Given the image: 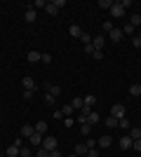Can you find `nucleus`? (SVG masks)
<instances>
[{
	"mask_svg": "<svg viewBox=\"0 0 141 157\" xmlns=\"http://www.w3.org/2000/svg\"><path fill=\"white\" fill-rule=\"evenodd\" d=\"M118 143H120V148H122V150H129V148H132V143H134V141H132V138H129V136H122L120 141H118Z\"/></svg>",
	"mask_w": 141,
	"mask_h": 157,
	"instance_id": "ddd939ff",
	"label": "nucleus"
},
{
	"mask_svg": "<svg viewBox=\"0 0 141 157\" xmlns=\"http://www.w3.org/2000/svg\"><path fill=\"white\" fill-rule=\"evenodd\" d=\"M106 124H108V129H113V127H118V117H113V115H111V117L106 120Z\"/></svg>",
	"mask_w": 141,
	"mask_h": 157,
	"instance_id": "cd10ccee",
	"label": "nucleus"
},
{
	"mask_svg": "<svg viewBox=\"0 0 141 157\" xmlns=\"http://www.w3.org/2000/svg\"><path fill=\"white\" fill-rule=\"evenodd\" d=\"M108 12H111V17H115V19H120V17H125V7H122L120 2H113V7H111Z\"/></svg>",
	"mask_w": 141,
	"mask_h": 157,
	"instance_id": "20e7f679",
	"label": "nucleus"
},
{
	"mask_svg": "<svg viewBox=\"0 0 141 157\" xmlns=\"http://www.w3.org/2000/svg\"><path fill=\"white\" fill-rule=\"evenodd\" d=\"M42 138H45V136L35 131V134H33V136H31V138H28V141H31V145H35V148H40V145H42Z\"/></svg>",
	"mask_w": 141,
	"mask_h": 157,
	"instance_id": "9b49d317",
	"label": "nucleus"
},
{
	"mask_svg": "<svg viewBox=\"0 0 141 157\" xmlns=\"http://www.w3.org/2000/svg\"><path fill=\"white\" fill-rule=\"evenodd\" d=\"M21 85H24V89H26V92H35V89H38V87H35V82H33V78H24L21 80Z\"/></svg>",
	"mask_w": 141,
	"mask_h": 157,
	"instance_id": "423d86ee",
	"label": "nucleus"
},
{
	"mask_svg": "<svg viewBox=\"0 0 141 157\" xmlns=\"http://www.w3.org/2000/svg\"><path fill=\"white\" fill-rule=\"evenodd\" d=\"M61 113H64L66 117H73V105H71V103H68V105H64V108H61Z\"/></svg>",
	"mask_w": 141,
	"mask_h": 157,
	"instance_id": "b1692460",
	"label": "nucleus"
},
{
	"mask_svg": "<svg viewBox=\"0 0 141 157\" xmlns=\"http://www.w3.org/2000/svg\"><path fill=\"white\" fill-rule=\"evenodd\" d=\"M129 24H132V26H141V14L139 12H136V14H132V17H129Z\"/></svg>",
	"mask_w": 141,
	"mask_h": 157,
	"instance_id": "aec40b11",
	"label": "nucleus"
},
{
	"mask_svg": "<svg viewBox=\"0 0 141 157\" xmlns=\"http://www.w3.org/2000/svg\"><path fill=\"white\" fill-rule=\"evenodd\" d=\"M31 155H33L31 148H21V152H19V157H31Z\"/></svg>",
	"mask_w": 141,
	"mask_h": 157,
	"instance_id": "7c9ffc66",
	"label": "nucleus"
},
{
	"mask_svg": "<svg viewBox=\"0 0 141 157\" xmlns=\"http://www.w3.org/2000/svg\"><path fill=\"white\" fill-rule=\"evenodd\" d=\"M0 157H5V155H2V152H0Z\"/></svg>",
	"mask_w": 141,
	"mask_h": 157,
	"instance_id": "8fccbe9b",
	"label": "nucleus"
},
{
	"mask_svg": "<svg viewBox=\"0 0 141 157\" xmlns=\"http://www.w3.org/2000/svg\"><path fill=\"white\" fill-rule=\"evenodd\" d=\"M33 127H35V131H38V134H42V136H45V131H47V122H45V120H38Z\"/></svg>",
	"mask_w": 141,
	"mask_h": 157,
	"instance_id": "dca6fc26",
	"label": "nucleus"
},
{
	"mask_svg": "<svg viewBox=\"0 0 141 157\" xmlns=\"http://www.w3.org/2000/svg\"><path fill=\"white\" fill-rule=\"evenodd\" d=\"M92 56H94L96 61H101V59H104V52H101V49H94V54H92Z\"/></svg>",
	"mask_w": 141,
	"mask_h": 157,
	"instance_id": "f704fd0d",
	"label": "nucleus"
},
{
	"mask_svg": "<svg viewBox=\"0 0 141 157\" xmlns=\"http://www.w3.org/2000/svg\"><path fill=\"white\" fill-rule=\"evenodd\" d=\"M19 152H21V148L12 143V145H10V148L5 150V155H7V157H19Z\"/></svg>",
	"mask_w": 141,
	"mask_h": 157,
	"instance_id": "f8f14e48",
	"label": "nucleus"
},
{
	"mask_svg": "<svg viewBox=\"0 0 141 157\" xmlns=\"http://www.w3.org/2000/svg\"><path fill=\"white\" fill-rule=\"evenodd\" d=\"M129 42H132V47H136V49L141 47V38H139V35H134V38L129 40Z\"/></svg>",
	"mask_w": 141,
	"mask_h": 157,
	"instance_id": "2f4dec72",
	"label": "nucleus"
},
{
	"mask_svg": "<svg viewBox=\"0 0 141 157\" xmlns=\"http://www.w3.org/2000/svg\"><path fill=\"white\" fill-rule=\"evenodd\" d=\"M132 148H134V150H136V152H141V138H136L134 143H132Z\"/></svg>",
	"mask_w": 141,
	"mask_h": 157,
	"instance_id": "c9c22d12",
	"label": "nucleus"
},
{
	"mask_svg": "<svg viewBox=\"0 0 141 157\" xmlns=\"http://www.w3.org/2000/svg\"><path fill=\"white\" fill-rule=\"evenodd\" d=\"M80 40L85 42V45H92V40H94V38H89L87 33H82V35H80Z\"/></svg>",
	"mask_w": 141,
	"mask_h": 157,
	"instance_id": "72a5a7b5",
	"label": "nucleus"
},
{
	"mask_svg": "<svg viewBox=\"0 0 141 157\" xmlns=\"http://www.w3.org/2000/svg\"><path fill=\"white\" fill-rule=\"evenodd\" d=\"M82 103H85V108H89V110H92L94 105H96V96H94V94H87V96L82 98Z\"/></svg>",
	"mask_w": 141,
	"mask_h": 157,
	"instance_id": "6e6552de",
	"label": "nucleus"
},
{
	"mask_svg": "<svg viewBox=\"0 0 141 157\" xmlns=\"http://www.w3.org/2000/svg\"><path fill=\"white\" fill-rule=\"evenodd\" d=\"M111 143H113V138H111V136H101L99 141H96L99 148H111Z\"/></svg>",
	"mask_w": 141,
	"mask_h": 157,
	"instance_id": "4468645a",
	"label": "nucleus"
},
{
	"mask_svg": "<svg viewBox=\"0 0 141 157\" xmlns=\"http://www.w3.org/2000/svg\"><path fill=\"white\" fill-rule=\"evenodd\" d=\"M35 7H47V2H45V0H35V2H33V10H35Z\"/></svg>",
	"mask_w": 141,
	"mask_h": 157,
	"instance_id": "ea45409f",
	"label": "nucleus"
},
{
	"mask_svg": "<svg viewBox=\"0 0 141 157\" xmlns=\"http://www.w3.org/2000/svg\"><path fill=\"white\" fill-rule=\"evenodd\" d=\"M52 5L57 7V10H59V7H64V5H66V0H52Z\"/></svg>",
	"mask_w": 141,
	"mask_h": 157,
	"instance_id": "e433bc0d",
	"label": "nucleus"
},
{
	"mask_svg": "<svg viewBox=\"0 0 141 157\" xmlns=\"http://www.w3.org/2000/svg\"><path fill=\"white\" fill-rule=\"evenodd\" d=\"M33 134H35V127L33 124H24V127H21V136H24V138H31Z\"/></svg>",
	"mask_w": 141,
	"mask_h": 157,
	"instance_id": "1a4fd4ad",
	"label": "nucleus"
},
{
	"mask_svg": "<svg viewBox=\"0 0 141 157\" xmlns=\"http://www.w3.org/2000/svg\"><path fill=\"white\" fill-rule=\"evenodd\" d=\"M111 115L120 120V117H127V110H125V105H122V103H115L113 108H111Z\"/></svg>",
	"mask_w": 141,
	"mask_h": 157,
	"instance_id": "f257e3e1",
	"label": "nucleus"
},
{
	"mask_svg": "<svg viewBox=\"0 0 141 157\" xmlns=\"http://www.w3.org/2000/svg\"><path fill=\"white\" fill-rule=\"evenodd\" d=\"M73 122H75L73 117H66V120H64V127H68V129H71V127H73Z\"/></svg>",
	"mask_w": 141,
	"mask_h": 157,
	"instance_id": "4c0bfd02",
	"label": "nucleus"
},
{
	"mask_svg": "<svg viewBox=\"0 0 141 157\" xmlns=\"http://www.w3.org/2000/svg\"><path fill=\"white\" fill-rule=\"evenodd\" d=\"M85 145H87V150H92V148H96V141H94V138H89Z\"/></svg>",
	"mask_w": 141,
	"mask_h": 157,
	"instance_id": "58836bf2",
	"label": "nucleus"
},
{
	"mask_svg": "<svg viewBox=\"0 0 141 157\" xmlns=\"http://www.w3.org/2000/svg\"><path fill=\"white\" fill-rule=\"evenodd\" d=\"M0 122H2V117H0Z\"/></svg>",
	"mask_w": 141,
	"mask_h": 157,
	"instance_id": "3c124183",
	"label": "nucleus"
},
{
	"mask_svg": "<svg viewBox=\"0 0 141 157\" xmlns=\"http://www.w3.org/2000/svg\"><path fill=\"white\" fill-rule=\"evenodd\" d=\"M122 38H125V33H122V28H113V31L108 33V40H111V42H120Z\"/></svg>",
	"mask_w": 141,
	"mask_h": 157,
	"instance_id": "39448f33",
	"label": "nucleus"
},
{
	"mask_svg": "<svg viewBox=\"0 0 141 157\" xmlns=\"http://www.w3.org/2000/svg\"><path fill=\"white\" fill-rule=\"evenodd\" d=\"M139 38H141V28H139Z\"/></svg>",
	"mask_w": 141,
	"mask_h": 157,
	"instance_id": "de8ad7c7",
	"label": "nucleus"
},
{
	"mask_svg": "<svg viewBox=\"0 0 141 157\" xmlns=\"http://www.w3.org/2000/svg\"><path fill=\"white\" fill-rule=\"evenodd\" d=\"M24 19H26L28 24H33V21L38 19V12H35L33 7H28V10H26V14H24Z\"/></svg>",
	"mask_w": 141,
	"mask_h": 157,
	"instance_id": "9d476101",
	"label": "nucleus"
},
{
	"mask_svg": "<svg viewBox=\"0 0 141 157\" xmlns=\"http://www.w3.org/2000/svg\"><path fill=\"white\" fill-rule=\"evenodd\" d=\"M49 157H64V155H61V150L57 148V150H52V152H49Z\"/></svg>",
	"mask_w": 141,
	"mask_h": 157,
	"instance_id": "a18cd8bd",
	"label": "nucleus"
},
{
	"mask_svg": "<svg viewBox=\"0 0 141 157\" xmlns=\"http://www.w3.org/2000/svg\"><path fill=\"white\" fill-rule=\"evenodd\" d=\"M99 120H101V115H99V113H89V115H87V124H96V122H99Z\"/></svg>",
	"mask_w": 141,
	"mask_h": 157,
	"instance_id": "a211bd4d",
	"label": "nucleus"
},
{
	"mask_svg": "<svg viewBox=\"0 0 141 157\" xmlns=\"http://www.w3.org/2000/svg\"><path fill=\"white\" fill-rule=\"evenodd\" d=\"M42 87H45V92L49 94V96H54V98H57V96L61 94V87H59V85H52V82H45Z\"/></svg>",
	"mask_w": 141,
	"mask_h": 157,
	"instance_id": "7ed1b4c3",
	"label": "nucleus"
},
{
	"mask_svg": "<svg viewBox=\"0 0 141 157\" xmlns=\"http://www.w3.org/2000/svg\"><path fill=\"white\" fill-rule=\"evenodd\" d=\"M89 131H92V124H82L80 127V134H82V136H89Z\"/></svg>",
	"mask_w": 141,
	"mask_h": 157,
	"instance_id": "c85d7f7f",
	"label": "nucleus"
},
{
	"mask_svg": "<svg viewBox=\"0 0 141 157\" xmlns=\"http://www.w3.org/2000/svg\"><path fill=\"white\" fill-rule=\"evenodd\" d=\"M71 105H73V110H75V108H78V110H82V105H85V103H82V98H73V101H71Z\"/></svg>",
	"mask_w": 141,
	"mask_h": 157,
	"instance_id": "393cba45",
	"label": "nucleus"
},
{
	"mask_svg": "<svg viewBox=\"0 0 141 157\" xmlns=\"http://www.w3.org/2000/svg\"><path fill=\"white\" fill-rule=\"evenodd\" d=\"M45 12L49 14V17H57V14H59V10H57V7H54L52 2H47V7H45Z\"/></svg>",
	"mask_w": 141,
	"mask_h": 157,
	"instance_id": "4be33fe9",
	"label": "nucleus"
},
{
	"mask_svg": "<svg viewBox=\"0 0 141 157\" xmlns=\"http://www.w3.org/2000/svg\"><path fill=\"white\" fill-rule=\"evenodd\" d=\"M68 31H71V38H80L82 33H85L80 26H75V24H71V28H68Z\"/></svg>",
	"mask_w": 141,
	"mask_h": 157,
	"instance_id": "f3484780",
	"label": "nucleus"
},
{
	"mask_svg": "<svg viewBox=\"0 0 141 157\" xmlns=\"http://www.w3.org/2000/svg\"><path fill=\"white\" fill-rule=\"evenodd\" d=\"M54 101H57V98H54V96H49V94L45 96V103H47V105H54Z\"/></svg>",
	"mask_w": 141,
	"mask_h": 157,
	"instance_id": "a19ab883",
	"label": "nucleus"
},
{
	"mask_svg": "<svg viewBox=\"0 0 141 157\" xmlns=\"http://www.w3.org/2000/svg\"><path fill=\"white\" fill-rule=\"evenodd\" d=\"M87 157H99V150H96V148H92V150H87Z\"/></svg>",
	"mask_w": 141,
	"mask_h": 157,
	"instance_id": "79ce46f5",
	"label": "nucleus"
},
{
	"mask_svg": "<svg viewBox=\"0 0 141 157\" xmlns=\"http://www.w3.org/2000/svg\"><path fill=\"white\" fill-rule=\"evenodd\" d=\"M122 33H125V35H132V33H134V26H132V24H127V26H122Z\"/></svg>",
	"mask_w": 141,
	"mask_h": 157,
	"instance_id": "c756f323",
	"label": "nucleus"
},
{
	"mask_svg": "<svg viewBox=\"0 0 141 157\" xmlns=\"http://www.w3.org/2000/svg\"><path fill=\"white\" fill-rule=\"evenodd\" d=\"M92 47L94 49H104V47H106V38H104V35H96V38L92 40Z\"/></svg>",
	"mask_w": 141,
	"mask_h": 157,
	"instance_id": "0eeeda50",
	"label": "nucleus"
},
{
	"mask_svg": "<svg viewBox=\"0 0 141 157\" xmlns=\"http://www.w3.org/2000/svg\"><path fill=\"white\" fill-rule=\"evenodd\" d=\"M118 127H122V129H129L132 124H129V120H127V117H120V120H118Z\"/></svg>",
	"mask_w": 141,
	"mask_h": 157,
	"instance_id": "a878e982",
	"label": "nucleus"
},
{
	"mask_svg": "<svg viewBox=\"0 0 141 157\" xmlns=\"http://www.w3.org/2000/svg\"><path fill=\"white\" fill-rule=\"evenodd\" d=\"M129 94H132V96H139V94H141V85H139V82L129 87Z\"/></svg>",
	"mask_w": 141,
	"mask_h": 157,
	"instance_id": "5701e85b",
	"label": "nucleus"
},
{
	"mask_svg": "<svg viewBox=\"0 0 141 157\" xmlns=\"http://www.w3.org/2000/svg\"><path fill=\"white\" fill-rule=\"evenodd\" d=\"M113 28H115V26H113V24H111V21H106V24H104V31H108V33H111V31H113Z\"/></svg>",
	"mask_w": 141,
	"mask_h": 157,
	"instance_id": "37998d69",
	"label": "nucleus"
},
{
	"mask_svg": "<svg viewBox=\"0 0 141 157\" xmlns=\"http://www.w3.org/2000/svg\"><path fill=\"white\" fill-rule=\"evenodd\" d=\"M40 148H45L47 152L57 150V138H52V136H45V138H42V145H40Z\"/></svg>",
	"mask_w": 141,
	"mask_h": 157,
	"instance_id": "f03ea898",
	"label": "nucleus"
},
{
	"mask_svg": "<svg viewBox=\"0 0 141 157\" xmlns=\"http://www.w3.org/2000/svg\"><path fill=\"white\" fill-rule=\"evenodd\" d=\"M139 129H141V127H139Z\"/></svg>",
	"mask_w": 141,
	"mask_h": 157,
	"instance_id": "603ef678",
	"label": "nucleus"
},
{
	"mask_svg": "<svg viewBox=\"0 0 141 157\" xmlns=\"http://www.w3.org/2000/svg\"><path fill=\"white\" fill-rule=\"evenodd\" d=\"M35 157H49V152H47L45 148H38V150H35Z\"/></svg>",
	"mask_w": 141,
	"mask_h": 157,
	"instance_id": "473e14b6",
	"label": "nucleus"
},
{
	"mask_svg": "<svg viewBox=\"0 0 141 157\" xmlns=\"http://www.w3.org/2000/svg\"><path fill=\"white\" fill-rule=\"evenodd\" d=\"M68 157H78V155H68Z\"/></svg>",
	"mask_w": 141,
	"mask_h": 157,
	"instance_id": "09e8293b",
	"label": "nucleus"
},
{
	"mask_svg": "<svg viewBox=\"0 0 141 157\" xmlns=\"http://www.w3.org/2000/svg\"><path fill=\"white\" fill-rule=\"evenodd\" d=\"M75 155H78V157L87 155V145H85V143H78V145H75Z\"/></svg>",
	"mask_w": 141,
	"mask_h": 157,
	"instance_id": "6ab92c4d",
	"label": "nucleus"
},
{
	"mask_svg": "<svg viewBox=\"0 0 141 157\" xmlns=\"http://www.w3.org/2000/svg\"><path fill=\"white\" fill-rule=\"evenodd\" d=\"M129 138H132V141L141 138V129H136V127H129Z\"/></svg>",
	"mask_w": 141,
	"mask_h": 157,
	"instance_id": "412c9836",
	"label": "nucleus"
},
{
	"mask_svg": "<svg viewBox=\"0 0 141 157\" xmlns=\"http://www.w3.org/2000/svg\"><path fill=\"white\" fill-rule=\"evenodd\" d=\"M33 94H35V92H26V89H24V98H26V101H31V98H33Z\"/></svg>",
	"mask_w": 141,
	"mask_h": 157,
	"instance_id": "c03bdc74",
	"label": "nucleus"
},
{
	"mask_svg": "<svg viewBox=\"0 0 141 157\" xmlns=\"http://www.w3.org/2000/svg\"><path fill=\"white\" fill-rule=\"evenodd\" d=\"M28 61H31V63H38V61H42V54L31 49V52H28Z\"/></svg>",
	"mask_w": 141,
	"mask_h": 157,
	"instance_id": "2eb2a0df",
	"label": "nucleus"
},
{
	"mask_svg": "<svg viewBox=\"0 0 141 157\" xmlns=\"http://www.w3.org/2000/svg\"><path fill=\"white\" fill-rule=\"evenodd\" d=\"M85 52H87L89 56H92V54H94V47H92V45H85Z\"/></svg>",
	"mask_w": 141,
	"mask_h": 157,
	"instance_id": "49530a36",
	"label": "nucleus"
},
{
	"mask_svg": "<svg viewBox=\"0 0 141 157\" xmlns=\"http://www.w3.org/2000/svg\"><path fill=\"white\" fill-rule=\"evenodd\" d=\"M99 7H104V10H111V7H113V0H99Z\"/></svg>",
	"mask_w": 141,
	"mask_h": 157,
	"instance_id": "bb28decb",
	"label": "nucleus"
}]
</instances>
